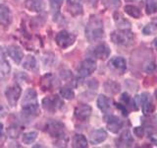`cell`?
Returning a JSON list of instances; mask_svg holds the SVG:
<instances>
[{
    "mask_svg": "<svg viewBox=\"0 0 157 148\" xmlns=\"http://www.w3.org/2000/svg\"><path fill=\"white\" fill-rule=\"evenodd\" d=\"M20 133H21V128L16 125H11L8 128V134L12 138H17L20 135Z\"/></svg>",
    "mask_w": 157,
    "mask_h": 148,
    "instance_id": "31",
    "label": "cell"
},
{
    "mask_svg": "<svg viewBox=\"0 0 157 148\" xmlns=\"http://www.w3.org/2000/svg\"><path fill=\"white\" fill-rule=\"evenodd\" d=\"M155 68V64L153 63V62H149V63H147L146 65H145V67H144V69L147 71V72H150V71H152L153 69Z\"/></svg>",
    "mask_w": 157,
    "mask_h": 148,
    "instance_id": "34",
    "label": "cell"
},
{
    "mask_svg": "<svg viewBox=\"0 0 157 148\" xmlns=\"http://www.w3.org/2000/svg\"><path fill=\"white\" fill-rule=\"evenodd\" d=\"M7 113V109L4 108L2 105H0V117H4Z\"/></svg>",
    "mask_w": 157,
    "mask_h": 148,
    "instance_id": "36",
    "label": "cell"
},
{
    "mask_svg": "<svg viewBox=\"0 0 157 148\" xmlns=\"http://www.w3.org/2000/svg\"><path fill=\"white\" fill-rule=\"evenodd\" d=\"M91 115V108L86 105V104H81L75 109V117L78 121H86Z\"/></svg>",
    "mask_w": 157,
    "mask_h": 148,
    "instance_id": "9",
    "label": "cell"
},
{
    "mask_svg": "<svg viewBox=\"0 0 157 148\" xmlns=\"http://www.w3.org/2000/svg\"><path fill=\"white\" fill-rule=\"evenodd\" d=\"M135 133H136V136L142 137V136H144V130H142L141 127H136L135 128Z\"/></svg>",
    "mask_w": 157,
    "mask_h": 148,
    "instance_id": "35",
    "label": "cell"
},
{
    "mask_svg": "<svg viewBox=\"0 0 157 148\" xmlns=\"http://www.w3.org/2000/svg\"><path fill=\"white\" fill-rule=\"evenodd\" d=\"M10 72V66L9 63L4 57V53L2 51L1 47H0V77L7 76Z\"/></svg>",
    "mask_w": 157,
    "mask_h": 148,
    "instance_id": "19",
    "label": "cell"
},
{
    "mask_svg": "<svg viewBox=\"0 0 157 148\" xmlns=\"http://www.w3.org/2000/svg\"><path fill=\"white\" fill-rule=\"evenodd\" d=\"M125 12L128 15H130V16L134 17L136 19H139L141 16L140 10L137 7L134 6V5H127V6H125Z\"/></svg>",
    "mask_w": 157,
    "mask_h": 148,
    "instance_id": "23",
    "label": "cell"
},
{
    "mask_svg": "<svg viewBox=\"0 0 157 148\" xmlns=\"http://www.w3.org/2000/svg\"><path fill=\"white\" fill-rule=\"evenodd\" d=\"M94 56L97 58L104 60V59H106L108 56H110V48H109V47H108L106 43L98 44V46L94 49Z\"/></svg>",
    "mask_w": 157,
    "mask_h": 148,
    "instance_id": "16",
    "label": "cell"
},
{
    "mask_svg": "<svg viewBox=\"0 0 157 148\" xmlns=\"http://www.w3.org/2000/svg\"><path fill=\"white\" fill-rule=\"evenodd\" d=\"M37 137V132L36 131H32V132H28L26 134H24L23 136V142L25 144H31L34 140L36 139Z\"/></svg>",
    "mask_w": 157,
    "mask_h": 148,
    "instance_id": "29",
    "label": "cell"
},
{
    "mask_svg": "<svg viewBox=\"0 0 157 148\" xmlns=\"http://www.w3.org/2000/svg\"><path fill=\"white\" fill-rule=\"evenodd\" d=\"M36 92L33 89H28L25 93L22 101V108L24 115L28 117H34L38 115V105L36 99Z\"/></svg>",
    "mask_w": 157,
    "mask_h": 148,
    "instance_id": "1",
    "label": "cell"
},
{
    "mask_svg": "<svg viewBox=\"0 0 157 148\" xmlns=\"http://www.w3.org/2000/svg\"><path fill=\"white\" fill-rule=\"evenodd\" d=\"M54 81H55V78H54L53 74L48 73V74H46V75H44L41 78V82H40L42 90L43 91L50 90L54 85Z\"/></svg>",
    "mask_w": 157,
    "mask_h": 148,
    "instance_id": "18",
    "label": "cell"
},
{
    "mask_svg": "<svg viewBox=\"0 0 157 148\" xmlns=\"http://www.w3.org/2000/svg\"><path fill=\"white\" fill-rule=\"evenodd\" d=\"M90 142L92 144H98V143H101L104 141L107 138V132L104 130H93L90 133Z\"/></svg>",
    "mask_w": 157,
    "mask_h": 148,
    "instance_id": "15",
    "label": "cell"
},
{
    "mask_svg": "<svg viewBox=\"0 0 157 148\" xmlns=\"http://www.w3.org/2000/svg\"><path fill=\"white\" fill-rule=\"evenodd\" d=\"M144 35H154L157 34V24L150 23L147 26L144 28Z\"/></svg>",
    "mask_w": 157,
    "mask_h": 148,
    "instance_id": "32",
    "label": "cell"
},
{
    "mask_svg": "<svg viewBox=\"0 0 157 148\" xmlns=\"http://www.w3.org/2000/svg\"><path fill=\"white\" fill-rule=\"evenodd\" d=\"M103 24L101 20L96 17H90L86 29V36L90 42H96L103 37Z\"/></svg>",
    "mask_w": 157,
    "mask_h": 148,
    "instance_id": "2",
    "label": "cell"
},
{
    "mask_svg": "<svg viewBox=\"0 0 157 148\" xmlns=\"http://www.w3.org/2000/svg\"><path fill=\"white\" fill-rule=\"evenodd\" d=\"M114 20H115L116 24H117L119 27H125V26H128V27H129L130 25H131L130 22L128 21V20H127L126 18L123 17V15H122V14L118 13V12H116V13L114 14Z\"/></svg>",
    "mask_w": 157,
    "mask_h": 148,
    "instance_id": "27",
    "label": "cell"
},
{
    "mask_svg": "<svg viewBox=\"0 0 157 148\" xmlns=\"http://www.w3.org/2000/svg\"><path fill=\"white\" fill-rule=\"evenodd\" d=\"M109 67L111 69H113L114 71H117L118 73L124 74V72L127 69V63H126V60L123 57L117 56V57L112 58L109 61Z\"/></svg>",
    "mask_w": 157,
    "mask_h": 148,
    "instance_id": "10",
    "label": "cell"
},
{
    "mask_svg": "<svg viewBox=\"0 0 157 148\" xmlns=\"http://www.w3.org/2000/svg\"><path fill=\"white\" fill-rule=\"evenodd\" d=\"M44 130H45V131L51 137L58 138V139H61L65 135V125L61 121H48Z\"/></svg>",
    "mask_w": 157,
    "mask_h": 148,
    "instance_id": "4",
    "label": "cell"
},
{
    "mask_svg": "<svg viewBox=\"0 0 157 148\" xmlns=\"http://www.w3.org/2000/svg\"><path fill=\"white\" fill-rule=\"evenodd\" d=\"M8 54L10 56L13 60L16 63H20L22 61V59L24 57V52L21 49V47L16 46V44H12V46L8 47Z\"/></svg>",
    "mask_w": 157,
    "mask_h": 148,
    "instance_id": "13",
    "label": "cell"
},
{
    "mask_svg": "<svg viewBox=\"0 0 157 148\" xmlns=\"http://www.w3.org/2000/svg\"><path fill=\"white\" fill-rule=\"evenodd\" d=\"M132 142H134V139H132L129 130H126L123 132L121 136L118 138L116 141L117 146H119V147H129L132 144Z\"/></svg>",
    "mask_w": 157,
    "mask_h": 148,
    "instance_id": "14",
    "label": "cell"
},
{
    "mask_svg": "<svg viewBox=\"0 0 157 148\" xmlns=\"http://www.w3.org/2000/svg\"><path fill=\"white\" fill-rule=\"evenodd\" d=\"M111 39L112 42L116 44H120V46H130L134 43L135 35L132 31L128 29L118 30L111 34Z\"/></svg>",
    "mask_w": 157,
    "mask_h": 148,
    "instance_id": "3",
    "label": "cell"
},
{
    "mask_svg": "<svg viewBox=\"0 0 157 148\" xmlns=\"http://www.w3.org/2000/svg\"><path fill=\"white\" fill-rule=\"evenodd\" d=\"M11 22V12L6 5H0V24L7 26Z\"/></svg>",
    "mask_w": 157,
    "mask_h": 148,
    "instance_id": "17",
    "label": "cell"
},
{
    "mask_svg": "<svg viewBox=\"0 0 157 148\" xmlns=\"http://www.w3.org/2000/svg\"><path fill=\"white\" fill-rule=\"evenodd\" d=\"M82 1L83 0H68L67 8L73 16H78L82 14Z\"/></svg>",
    "mask_w": 157,
    "mask_h": 148,
    "instance_id": "12",
    "label": "cell"
},
{
    "mask_svg": "<svg viewBox=\"0 0 157 148\" xmlns=\"http://www.w3.org/2000/svg\"><path fill=\"white\" fill-rule=\"evenodd\" d=\"M36 66V60L33 56H28L23 61V67L28 70H33Z\"/></svg>",
    "mask_w": 157,
    "mask_h": 148,
    "instance_id": "24",
    "label": "cell"
},
{
    "mask_svg": "<svg viewBox=\"0 0 157 148\" xmlns=\"http://www.w3.org/2000/svg\"><path fill=\"white\" fill-rule=\"evenodd\" d=\"M42 105L46 111L50 113H55L59 109L62 108L63 101L60 99V97H58L57 95H53V96L44 98L42 100Z\"/></svg>",
    "mask_w": 157,
    "mask_h": 148,
    "instance_id": "6",
    "label": "cell"
},
{
    "mask_svg": "<svg viewBox=\"0 0 157 148\" xmlns=\"http://www.w3.org/2000/svg\"><path fill=\"white\" fill-rule=\"evenodd\" d=\"M26 7L33 12H39L43 7V1L42 0H27Z\"/></svg>",
    "mask_w": 157,
    "mask_h": 148,
    "instance_id": "22",
    "label": "cell"
},
{
    "mask_svg": "<svg viewBox=\"0 0 157 148\" xmlns=\"http://www.w3.org/2000/svg\"><path fill=\"white\" fill-rule=\"evenodd\" d=\"M96 69V63L91 58L85 59L83 61L81 62L80 66L78 68V72L82 77H87L91 75Z\"/></svg>",
    "mask_w": 157,
    "mask_h": 148,
    "instance_id": "7",
    "label": "cell"
},
{
    "mask_svg": "<svg viewBox=\"0 0 157 148\" xmlns=\"http://www.w3.org/2000/svg\"><path fill=\"white\" fill-rule=\"evenodd\" d=\"M127 1H134V0H127Z\"/></svg>",
    "mask_w": 157,
    "mask_h": 148,
    "instance_id": "40",
    "label": "cell"
},
{
    "mask_svg": "<svg viewBox=\"0 0 157 148\" xmlns=\"http://www.w3.org/2000/svg\"><path fill=\"white\" fill-rule=\"evenodd\" d=\"M2 132H3V125L0 123V135H2Z\"/></svg>",
    "mask_w": 157,
    "mask_h": 148,
    "instance_id": "37",
    "label": "cell"
},
{
    "mask_svg": "<svg viewBox=\"0 0 157 148\" xmlns=\"http://www.w3.org/2000/svg\"><path fill=\"white\" fill-rule=\"evenodd\" d=\"M153 46H154L155 49L157 51V39H154V42H153Z\"/></svg>",
    "mask_w": 157,
    "mask_h": 148,
    "instance_id": "38",
    "label": "cell"
},
{
    "mask_svg": "<svg viewBox=\"0 0 157 148\" xmlns=\"http://www.w3.org/2000/svg\"><path fill=\"white\" fill-rule=\"evenodd\" d=\"M145 10L148 15H152L157 12V0H146Z\"/></svg>",
    "mask_w": 157,
    "mask_h": 148,
    "instance_id": "26",
    "label": "cell"
},
{
    "mask_svg": "<svg viewBox=\"0 0 157 148\" xmlns=\"http://www.w3.org/2000/svg\"><path fill=\"white\" fill-rule=\"evenodd\" d=\"M104 87H105V90L109 93L112 94H116L120 91V85L118 83L114 82V81H107L104 84Z\"/></svg>",
    "mask_w": 157,
    "mask_h": 148,
    "instance_id": "25",
    "label": "cell"
},
{
    "mask_svg": "<svg viewBox=\"0 0 157 148\" xmlns=\"http://www.w3.org/2000/svg\"><path fill=\"white\" fill-rule=\"evenodd\" d=\"M155 96H156V99H157V90L155 91Z\"/></svg>",
    "mask_w": 157,
    "mask_h": 148,
    "instance_id": "39",
    "label": "cell"
},
{
    "mask_svg": "<svg viewBox=\"0 0 157 148\" xmlns=\"http://www.w3.org/2000/svg\"><path fill=\"white\" fill-rule=\"evenodd\" d=\"M107 128L113 133H117L123 126V121L116 116H109L106 118Z\"/></svg>",
    "mask_w": 157,
    "mask_h": 148,
    "instance_id": "11",
    "label": "cell"
},
{
    "mask_svg": "<svg viewBox=\"0 0 157 148\" xmlns=\"http://www.w3.org/2000/svg\"><path fill=\"white\" fill-rule=\"evenodd\" d=\"M60 95L64 98L67 99V100H73L74 97H75V94H74V91L70 88H61L60 89Z\"/></svg>",
    "mask_w": 157,
    "mask_h": 148,
    "instance_id": "30",
    "label": "cell"
},
{
    "mask_svg": "<svg viewBox=\"0 0 157 148\" xmlns=\"http://www.w3.org/2000/svg\"><path fill=\"white\" fill-rule=\"evenodd\" d=\"M49 1H50V5H51V8L53 10V12L57 13L61 7L63 0H49Z\"/></svg>",
    "mask_w": 157,
    "mask_h": 148,
    "instance_id": "33",
    "label": "cell"
},
{
    "mask_svg": "<svg viewBox=\"0 0 157 148\" xmlns=\"http://www.w3.org/2000/svg\"><path fill=\"white\" fill-rule=\"evenodd\" d=\"M141 108H142V112H144V113L145 116L150 115V113H152L154 111V106H153V104L149 101V99L142 104Z\"/></svg>",
    "mask_w": 157,
    "mask_h": 148,
    "instance_id": "28",
    "label": "cell"
},
{
    "mask_svg": "<svg viewBox=\"0 0 157 148\" xmlns=\"http://www.w3.org/2000/svg\"><path fill=\"white\" fill-rule=\"evenodd\" d=\"M72 146L76 148L87 147V140L82 134H75L72 140Z\"/></svg>",
    "mask_w": 157,
    "mask_h": 148,
    "instance_id": "21",
    "label": "cell"
},
{
    "mask_svg": "<svg viewBox=\"0 0 157 148\" xmlns=\"http://www.w3.org/2000/svg\"><path fill=\"white\" fill-rule=\"evenodd\" d=\"M21 87L19 85H13L7 88V90L5 91V96H6L10 106L15 107L17 105V102L19 101L20 96H21Z\"/></svg>",
    "mask_w": 157,
    "mask_h": 148,
    "instance_id": "8",
    "label": "cell"
},
{
    "mask_svg": "<svg viewBox=\"0 0 157 148\" xmlns=\"http://www.w3.org/2000/svg\"><path fill=\"white\" fill-rule=\"evenodd\" d=\"M97 106L103 113H106L111 108V100L104 95H100L97 99Z\"/></svg>",
    "mask_w": 157,
    "mask_h": 148,
    "instance_id": "20",
    "label": "cell"
},
{
    "mask_svg": "<svg viewBox=\"0 0 157 148\" xmlns=\"http://www.w3.org/2000/svg\"><path fill=\"white\" fill-rule=\"evenodd\" d=\"M55 41L61 48H67L76 42V36L67 31H61L56 35Z\"/></svg>",
    "mask_w": 157,
    "mask_h": 148,
    "instance_id": "5",
    "label": "cell"
}]
</instances>
